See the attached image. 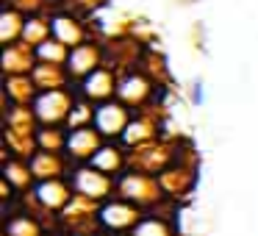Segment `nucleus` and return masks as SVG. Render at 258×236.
Wrapping results in <instances>:
<instances>
[{
    "label": "nucleus",
    "instance_id": "f257e3e1",
    "mask_svg": "<svg viewBox=\"0 0 258 236\" xmlns=\"http://www.w3.org/2000/svg\"><path fill=\"white\" fill-rule=\"evenodd\" d=\"M36 108H39L42 123H56V120H61L64 114H70V100L61 95V92H47V95L39 97Z\"/></svg>",
    "mask_w": 258,
    "mask_h": 236
},
{
    "label": "nucleus",
    "instance_id": "f03ea898",
    "mask_svg": "<svg viewBox=\"0 0 258 236\" xmlns=\"http://www.w3.org/2000/svg\"><path fill=\"white\" fill-rule=\"evenodd\" d=\"M67 150L73 153V156H89L92 150H100V147H97V136L92 134L89 128H78V131L70 134Z\"/></svg>",
    "mask_w": 258,
    "mask_h": 236
},
{
    "label": "nucleus",
    "instance_id": "7ed1b4c3",
    "mask_svg": "<svg viewBox=\"0 0 258 236\" xmlns=\"http://www.w3.org/2000/svg\"><path fill=\"white\" fill-rule=\"evenodd\" d=\"M39 197H42V203H45V206L58 208L64 200H67V189H64L61 184H42L39 186Z\"/></svg>",
    "mask_w": 258,
    "mask_h": 236
},
{
    "label": "nucleus",
    "instance_id": "20e7f679",
    "mask_svg": "<svg viewBox=\"0 0 258 236\" xmlns=\"http://www.w3.org/2000/svg\"><path fill=\"white\" fill-rule=\"evenodd\" d=\"M92 167L95 169H117L119 167V156L111 150V147H100L97 156L92 158Z\"/></svg>",
    "mask_w": 258,
    "mask_h": 236
},
{
    "label": "nucleus",
    "instance_id": "39448f33",
    "mask_svg": "<svg viewBox=\"0 0 258 236\" xmlns=\"http://www.w3.org/2000/svg\"><path fill=\"white\" fill-rule=\"evenodd\" d=\"M189 100H191V106H203V103H206V84H203L200 78H195V81H191Z\"/></svg>",
    "mask_w": 258,
    "mask_h": 236
}]
</instances>
